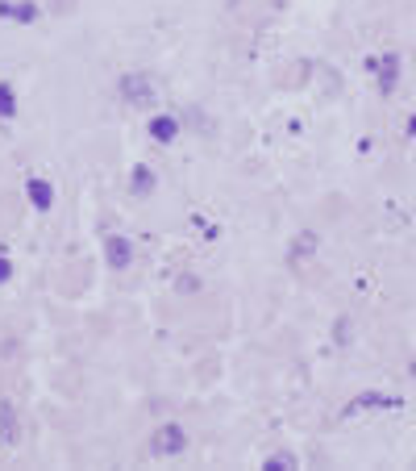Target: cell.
Listing matches in <instances>:
<instances>
[{"label":"cell","instance_id":"cell-1","mask_svg":"<svg viewBox=\"0 0 416 471\" xmlns=\"http://www.w3.org/2000/svg\"><path fill=\"white\" fill-rule=\"evenodd\" d=\"M188 447V434L179 430V425H158L154 434H150V455H158V459H171L179 450Z\"/></svg>","mask_w":416,"mask_h":471},{"label":"cell","instance_id":"cell-2","mask_svg":"<svg viewBox=\"0 0 416 471\" xmlns=\"http://www.w3.org/2000/svg\"><path fill=\"white\" fill-rule=\"evenodd\" d=\"M121 96L129 100V104H150V100H154V79L142 75V71H129L121 79Z\"/></svg>","mask_w":416,"mask_h":471},{"label":"cell","instance_id":"cell-3","mask_svg":"<svg viewBox=\"0 0 416 471\" xmlns=\"http://www.w3.org/2000/svg\"><path fill=\"white\" fill-rule=\"evenodd\" d=\"M104 263L117 267V272H125V267L133 263V242H129L125 234H108V238H104Z\"/></svg>","mask_w":416,"mask_h":471},{"label":"cell","instance_id":"cell-4","mask_svg":"<svg viewBox=\"0 0 416 471\" xmlns=\"http://www.w3.org/2000/svg\"><path fill=\"white\" fill-rule=\"evenodd\" d=\"M367 67H370V71H379V88H383V92H392L395 79H400V54H383V59H370Z\"/></svg>","mask_w":416,"mask_h":471},{"label":"cell","instance_id":"cell-5","mask_svg":"<svg viewBox=\"0 0 416 471\" xmlns=\"http://www.w3.org/2000/svg\"><path fill=\"white\" fill-rule=\"evenodd\" d=\"M0 17H9V21H38V4L34 0H0Z\"/></svg>","mask_w":416,"mask_h":471},{"label":"cell","instance_id":"cell-6","mask_svg":"<svg viewBox=\"0 0 416 471\" xmlns=\"http://www.w3.org/2000/svg\"><path fill=\"white\" fill-rule=\"evenodd\" d=\"M29 204H34V209H50V204H54V188H50L46 179H38V175L29 179Z\"/></svg>","mask_w":416,"mask_h":471},{"label":"cell","instance_id":"cell-7","mask_svg":"<svg viewBox=\"0 0 416 471\" xmlns=\"http://www.w3.org/2000/svg\"><path fill=\"white\" fill-rule=\"evenodd\" d=\"M175 134H179V122L167 117V113L150 122V138H154V142H175Z\"/></svg>","mask_w":416,"mask_h":471},{"label":"cell","instance_id":"cell-8","mask_svg":"<svg viewBox=\"0 0 416 471\" xmlns=\"http://www.w3.org/2000/svg\"><path fill=\"white\" fill-rule=\"evenodd\" d=\"M129 188H133L138 197H150V192H154V172H150V167H138L133 179H129Z\"/></svg>","mask_w":416,"mask_h":471},{"label":"cell","instance_id":"cell-9","mask_svg":"<svg viewBox=\"0 0 416 471\" xmlns=\"http://www.w3.org/2000/svg\"><path fill=\"white\" fill-rule=\"evenodd\" d=\"M13 113H17V96L9 84H0V117H13Z\"/></svg>","mask_w":416,"mask_h":471},{"label":"cell","instance_id":"cell-10","mask_svg":"<svg viewBox=\"0 0 416 471\" xmlns=\"http://www.w3.org/2000/svg\"><path fill=\"white\" fill-rule=\"evenodd\" d=\"M367 405H400V400H395V397H375V392H367V397H358L354 405H350V413H354V409H367Z\"/></svg>","mask_w":416,"mask_h":471},{"label":"cell","instance_id":"cell-11","mask_svg":"<svg viewBox=\"0 0 416 471\" xmlns=\"http://www.w3.org/2000/svg\"><path fill=\"white\" fill-rule=\"evenodd\" d=\"M263 467H270V471H275V467H295V455H270Z\"/></svg>","mask_w":416,"mask_h":471},{"label":"cell","instance_id":"cell-12","mask_svg":"<svg viewBox=\"0 0 416 471\" xmlns=\"http://www.w3.org/2000/svg\"><path fill=\"white\" fill-rule=\"evenodd\" d=\"M9 275H13V267H9V259H0V284H4Z\"/></svg>","mask_w":416,"mask_h":471},{"label":"cell","instance_id":"cell-13","mask_svg":"<svg viewBox=\"0 0 416 471\" xmlns=\"http://www.w3.org/2000/svg\"><path fill=\"white\" fill-rule=\"evenodd\" d=\"M408 134H416V117H408Z\"/></svg>","mask_w":416,"mask_h":471}]
</instances>
